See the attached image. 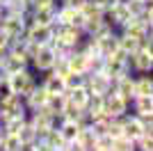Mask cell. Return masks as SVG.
Here are the masks:
<instances>
[{"instance_id":"obj_1","label":"cell","mask_w":153,"mask_h":151,"mask_svg":"<svg viewBox=\"0 0 153 151\" xmlns=\"http://www.w3.org/2000/svg\"><path fill=\"white\" fill-rule=\"evenodd\" d=\"M121 126H123V135L130 138L133 142L137 138H142V135H153V119L144 121L140 117H135L133 112H128V114L121 117Z\"/></svg>"},{"instance_id":"obj_2","label":"cell","mask_w":153,"mask_h":151,"mask_svg":"<svg viewBox=\"0 0 153 151\" xmlns=\"http://www.w3.org/2000/svg\"><path fill=\"white\" fill-rule=\"evenodd\" d=\"M59 121V117H55V114H51L46 108H39V110H32V112H27V124L37 131L39 138H44L46 133L51 131V128H55Z\"/></svg>"},{"instance_id":"obj_3","label":"cell","mask_w":153,"mask_h":151,"mask_svg":"<svg viewBox=\"0 0 153 151\" xmlns=\"http://www.w3.org/2000/svg\"><path fill=\"white\" fill-rule=\"evenodd\" d=\"M37 82H39L37 76L32 73L30 69H23L19 73L9 76V89H12V94H19L21 99H25L32 89L37 87Z\"/></svg>"},{"instance_id":"obj_4","label":"cell","mask_w":153,"mask_h":151,"mask_svg":"<svg viewBox=\"0 0 153 151\" xmlns=\"http://www.w3.org/2000/svg\"><path fill=\"white\" fill-rule=\"evenodd\" d=\"M53 30V39H57V41H62L64 46H69V48H78V46L82 44V30H78V28H71V25H64V23H55L51 25Z\"/></svg>"},{"instance_id":"obj_5","label":"cell","mask_w":153,"mask_h":151,"mask_svg":"<svg viewBox=\"0 0 153 151\" xmlns=\"http://www.w3.org/2000/svg\"><path fill=\"white\" fill-rule=\"evenodd\" d=\"M103 73L108 76L110 80L114 82L119 80V78H123V76L130 73V64H128V55H123L121 50H117L114 55L105 57V71Z\"/></svg>"},{"instance_id":"obj_6","label":"cell","mask_w":153,"mask_h":151,"mask_svg":"<svg viewBox=\"0 0 153 151\" xmlns=\"http://www.w3.org/2000/svg\"><path fill=\"white\" fill-rule=\"evenodd\" d=\"M103 112L108 119H121L123 114L130 112V103L126 99H121L117 92H110V94L103 96Z\"/></svg>"},{"instance_id":"obj_7","label":"cell","mask_w":153,"mask_h":151,"mask_svg":"<svg viewBox=\"0 0 153 151\" xmlns=\"http://www.w3.org/2000/svg\"><path fill=\"white\" fill-rule=\"evenodd\" d=\"M128 64H130V73H151L153 69V53L151 48H137L133 55H128Z\"/></svg>"},{"instance_id":"obj_8","label":"cell","mask_w":153,"mask_h":151,"mask_svg":"<svg viewBox=\"0 0 153 151\" xmlns=\"http://www.w3.org/2000/svg\"><path fill=\"white\" fill-rule=\"evenodd\" d=\"M55 53H53L48 46H41V48L37 50V55L30 60V71L32 73H51L53 71V64H55Z\"/></svg>"},{"instance_id":"obj_9","label":"cell","mask_w":153,"mask_h":151,"mask_svg":"<svg viewBox=\"0 0 153 151\" xmlns=\"http://www.w3.org/2000/svg\"><path fill=\"white\" fill-rule=\"evenodd\" d=\"M21 114H27V110L19 94H9L0 101V124L9 117H21Z\"/></svg>"},{"instance_id":"obj_10","label":"cell","mask_w":153,"mask_h":151,"mask_svg":"<svg viewBox=\"0 0 153 151\" xmlns=\"http://www.w3.org/2000/svg\"><path fill=\"white\" fill-rule=\"evenodd\" d=\"M57 16V5H46V7H30L25 14V23H39V25H53Z\"/></svg>"},{"instance_id":"obj_11","label":"cell","mask_w":153,"mask_h":151,"mask_svg":"<svg viewBox=\"0 0 153 151\" xmlns=\"http://www.w3.org/2000/svg\"><path fill=\"white\" fill-rule=\"evenodd\" d=\"M85 87L89 89V94L105 96L112 92V80L105 73H85Z\"/></svg>"},{"instance_id":"obj_12","label":"cell","mask_w":153,"mask_h":151,"mask_svg":"<svg viewBox=\"0 0 153 151\" xmlns=\"http://www.w3.org/2000/svg\"><path fill=\"white\" fill-rule=\"evenodd\" d=\"M25 14H5L2 21H0V30L5 32L7 37H19V34H25Z\"/></svg>"},{"instance_id":"obj_13","label":"cell","mask_w":153,"mask_h":151,"mask_svg":"<svg viewBox=\"0 0 153 151\" xmlns=\"http://www.w3.org/2000/svg\"><path fill=\"white\" fill-rule=\"evenodd\" d=\"M25 37L30 41H34V44H39V46H48L51 39H53V30H51V25L27 23L25 25Z\"/></svg>"},{"instance_id":"obj_14","label":"cell","mask_w":153,"mask_h":151,"mask_svg":"<svg viewBox=\"0 0 153 151\" xmlns=\"http://www.w3.org/2000/svg\"><path fill=\"white\" fill-rule=\"evenodd\" d=\"M112 92H117V94L121 96V99H126L128 103L135 99V76L128 73L123 76V78H119V80L112 82Z\"/></svg>"},{"instance_id":"obj_15","label":"cell","mask_w":153,"mask_h":151,"mask_svg":"<svg viewBox=\"0 0 153 151\" xmlns=\"http://www.w3.org/2000/svg\"><path fill=\"white\" fill-rule=\"evenodd\" d=\"M130 112L144 121H151L153 119V96H149V99H133L130 101Z\"/></svg>"},{"instance_id":"obj_16","label":"cell","mask_w":153,"mask_h":151,"mask_svg":"<svg viewBox=\"0 0 153 151\" xmlns=\"http://www.w3.org/2000/svg\"><path fill=\"white\" fill-rule=\"evenodd\" d=\"M39 85L44 87V92L48 96H51V94H64V92H66L64 80L59 78V76H55V73H44V76H41V80H39Z\"/></svg>"},{"instance_id":"obj_17","label":"cell","mask_w":153,"mask_h":151,"mask_svg":"<svg viewBox=\"0 0 153 151\" xmlns=\"http://www.w3.org/2000/svg\"><path fill=\"white\" fill-rule=\"evenodd\" d=\"M46 99H48V94L44 92V87L37 82V87L32 89L30 94L23 99V103H25V110L27 112H32V110H39V108H44L46 105Z\"/></svg>"},{"instance_id":"obj_18","label":"cell","mask_w":153,"mask_h":151,"mask_svg":"<svg viewBox=\"0 0 153 151\" xmlns=\"http://www.w3.org/2000/svg\"><path fill=\"white\" fill-rule=\"evenodd\" d=\"M153 96V78L151 73L135 76V99H149Z\"/></svg>"},{"instance_id":"obj_19","label":"cell","mask_w":153,"mask_h":151,"mask_svg":"<svg viewBox=\"0 0 153 151\" xmlns=\"http://www.w3.org/2000/svg\"><path fill=\"white\" fill-rule=\"evenodd\" d=\"M55 128L59 131V135L64 138V142H71V140H76L78 131H80V124L69 121V119H62V117H59V121H57V126H55Z\"/></svg>"},{"instance_id":"obj_20","label":"cell","mask_w":153,"mask_h":151,"mask_svg":"<svg viewBox=\"0 0 153 151\" xmlns=\"http://www.w3.org/2000/svg\"><path fill=\"white\" fill-rule=\"evenodd\" d=\"M89 96L91 94H89V89L85 87V85H82V87H76V89H69V92H66V99H69L76 108H82V110H85V105H87Z\"/></svg>"},{"instance_id":"obj_21","label":"cell","mask_w":153,"mask_h":151,"mask_svg":"<svg viewBox=\"0 0 153 151\" xmlns=\"http://www.w3.org/2000/svg\"><path fill=\"white\" fill-rule=\"evenodd\" d=\"M66 62H69V67H71L73 73H87V57L82 55V50H80V48L73 50V53L66 57Z\"/></svg>"},{"instance_id":"obj_22","label":"cell","mask_w":153,"mask_h":151,"mask_svg":"<svg viewBox=\"0 0 153 151\" xmlns=\"http://www.w3.org/2000/svg\"><path fill=\"white\" fill-rule=\"evenodd\" d=\"M27 121V114H21V117H9V119H5L2 121V131L7 133V135H16V133L23 128V124Z\"/></svg>"},{"instance_id":"obj_23","label":"cell","mask_w":153,"mask_h":151,"mask_svg":"<svg viewBox=\"0 0 153 151\" xmlns=\"http://www.w3.org/2000/svg\"><path fill=\"white\" fill-rule=\"evenodd\" d=\"M0 151H25V147L16 135H7L5 133L2 140H0Z\"/></svg>"},{"instance_id":"obj_24","label":"cell","mask_w":153,"mask_h":151,"mask_svg":"<svg viewBox=\"0 0 153 151\" xmlns=\"http://www.w3.org/2000/svg\"><path fill=\"white\" fill-rule=\"evenodd\" d=\"M16 138L21 140V142H23V147H30L32 142H34V140H39V135H37V131H34V128H32L30 124H23V128H21L19 133H16Z\"/></svg>"},{"instance_id":"obj_25","label":"cell","mask_w":153,"mask_h":151,"mask_svg":"<svg viewBox=\"0 0 153 151\" xmlns=\"http://www.w3.org/2000/svg\"><path fill=\"white\" fill-rule=\"evenodd\" d=\"M112 151H135V142L126 135H121V138L112 140Z\"/></svg>"},{"instance_id":"obj_26","label":"cell","mask_w":153,"mask_h":151,"mask_svg":"<svg viewBox=\"0 0 153 151\" xmlns=\"http://www.w3.org/2000/svg\"><path fill=\"white\" fill-rule=\"evenodd\" d=\"M82 85H85V73H69L64 78L66 92H69V89H76V87H82Z\"/></svg>"},{"instance_id":"obj_27","label":"cell","mask_w":153,"mask_h":151,"mask_svg":"<svg viewBox=\"0 0 153 151\" xmlns=\"http://www.w3.org/2000/svg\"><path fill=\"white\" fill-rule=\"evenodd\" d=\"M121 135H123L121 119H110V124H108V138L117 140V138H121Z\"/></svg>"},{"instance_id":"obj_28","label":"cell","mask_w":153,"mask_h":151,"mask_svg":"<svg viewBox=\"0 0 153 151\" xmlns=\"http://www.w3.org/2000/svg\"><path fill=\"white\" fill-rule=\"evenodd\" d=\"M135 151H153V135H142L135 140Z\"/></svg>"},{"instance_id":"obj_29","label":"cell","mask_w":153,"mask_h":151,"mask_svg":"<svg viewBox=\"0 0 153 151\" xmlns=\"http://www.w3.org/2000/svg\"><path fill=\"white\" fill-rule=\"evenodd\" d=\"M12 94V89H9V76L0 73V101L5 99V96Z\"/></svg>"},{"instance_id":"obj_30","label":"cell","mask_w":153,"mask_h":151,"mask_svg":"<svg viewBox=\"0 0 153 151\" xmlns=\"http://www.w3.org/2000/svg\"><path fill=\"white\" fill-rule=\"evenodd\" d=\"M57 2H59V5H64V7H71V9H80L87 0H57Z\"/></svg>"},{"instance_id":"obj_31","label":"cell","mask_w":153,"mask_h":151,"mask_svg":"<svg viewBox=\"0 0 153 151\" xmlns=\"http://www.w3.org/2000/svg\"><path fill=\"white\" fill-rule=\"evenodd\" d=\"M30 7H46V5H57V0H27Z\"/></svg>"},{"instance_id":"obj_32","label":"cell","mask_w":153,"mask_h":151,"mask_svg":"<svg viewBox=\"0 0 153 151\" xmlns=\"http://www.w3.org/2000/svg\"><path fill=\"white\" fill-rule=\"evenodd\" d=\"M7 39H9V37H7L5 32L0 30V50H7Z\"/></svg>"},{"instance_id":"obj_33","label":"cell","mask_w":153,"mask_h":151,"mask_svg":"<svg viewBox=\"0 0 153 151\" xmlns=\"http://www.w3.org/2000/svg\"><path fill=\"white\" fill-rule=\"evenodd\" d=\"M2 16H5V9H2V7H0V21H2Z\"/></svg>"},{"instance_id":"obj_34","label":"cell","mask_w":153,"mask_h":151,"mask_svg":"<svg viewBox=\"0 0 153 151\" xmlns=\"http://www.w3.org/2000/svg\"><path fill=\"white\" fill-rule=\"evenodd\" d=\"M2 135H5V131H2V126H0V140H2Z\"/></svg>"},{"instance_id":"obj_35","label":"cell","mask_w":153,"mask_h":151,"mask_svg":"<svg viewBox=\"0 0 153 151\" xmlns=\"http://www.w3.org/2000/svg\"><path fill=\"white\" fill-rule=\"evenodd\" d=\"M5 2H7V0H0V7H5Z\"/></svg>"},{"instance_id":"obj_36","label":"cell","mask_w":153,"mask_h":151,"mask_svg":"<svg viewBox=\"0 0 153 151\" xmlns=\"http://www.w3.org/2000/svg\"><path fill=\"white\" fill-rule=\"evenodd\" d=\"M142 2H146V5H151V2H153V0H142Z\"/></svg>"}]
</instances>
